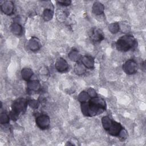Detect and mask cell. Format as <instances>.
<instances>
[{
	"label": "cell",
	"instance_id": "1",
	"mask_svg": "<svg viewBox=\"0 0 146 146\" xmlns=\"http://www.w3.org/2000/svg\"><path fill=\"white\" fill-rule=\"evenodd\" d=\"M82 113L88 117H92L102 113L106 110V101L102 98L95 96L91 98L87 102L81 103Z\"/></svg>",
	"mask_w": 146,
	"mask_h": 146
},
{
	"label": "cell",
	"instance_id": "2",
	"mask_svg": "<svg viewBox=\"0 0 146 146\" xmlns=\"http://www.w3.org/2000/svg\"><path fill=\"white\" fill-rule=\"evenodd\" d=\"M115 45L118 51L127 52L131 49H135L137 46V42L133 36L125 35L117 40Z\"/></svg>",
	"mask_w": 146,
	"mask_h": 146
},
{
	"label": "cell",
	"instance_id": "3",
	"mask_svg": "<svg viewBox=\"0 0 146 146\" xmlns=\"http://www.w3.org/2000/svg\"><path fill=\"white\" fill-rule=\"evenodd\" d=\"M28 100L23 98H19L15 100L11 105V111L9 116L13 120H17L21 113H23L27 108Z\"/></svg>",
	"mask_w": 146,
	"mask_h": 146
},
{
	"label": "cell",
	"instance_id": "4",
	"mask_svg": "<svg viewBox=\"0 0 146 146\" xmlns=\"http://www.w3.org/2000/svg\"><path fill=\"white\" fill-rule=\"evenodd\" d=\"M123 70L128 75H132L135 74L138 68L136 62L132 59L127 60L122 66Z\"/></svg>",
	"mask_w": 146,
	"mask_h": 146
},
{
	"label": "cell",
	"instance_id": "5",
	"mask_svg": "<svg viewBox=\"0 0 146 146\" xmlns=\"http://www.w3.org/2000/svg\"><path fill=\"white\" fill-rule=\"evenodd\" d=\"M36 124L41 129H47L50 124V119L48 115L42 114L38 116L35 119Z\"/></svg>",
	"mask_w": 146,
	"mask_h": 146
},
{
	"label": "cell",
	"instance_id": "6",
	"mask_svg": "<svg viewBox=\"0 0 146 146\" xmlns=\"http://www.w3.org/2000/svg\"><path fill=\"white\" fill-rule=\"evenodd\" d=\"M90 37L91 40L94 43H99L104 38L103 31L97 27H94L91 29Z\"/></svg>",
	"mask_w": 146,
	"mask_h": 146
},
{
	"label": "cell",
	"instance_id": "7",
	"mask_svg": "<svg viewBox=\"0 0 146 146\" xmlns=\"http://www.w3.org/2000/svg\"><path fill=\"white\" fill-rule=\"evenodd\" d=\"M123 129V126L121 125L120 123L112 120V123L111 124V125L110 126V128L107 131L108 133L111 135V136L118 137L119 135V133H120L121 131Z\"/></svg>",
	"mask_w": 146,
	"mask_h": 146
},
{
	"label": "cell",
	"instance_id": "8",
	"mask_svg": "<svg viewBox=\"0 0 146 146\" xmlns=\"http://www.w3.org/2000/svg\"><path fill=\"white\" fill-rule=\"evenodd\" d=\"M2 11L7 15H10L13 14L14 10V5L11 1H5L1 5Z\"/></svg>",
	"mask_w": 146,
	"mask_h": 146
},
{
	"label": "cell",
	"instance_id": "9",
	"mask_svg": "<svg viewBox=\"0 0 146 146\" xmlns=\"http://www.w3.org/2000/svg\"><path fill=\"white\" fill-rule=\"evenodd\" d=\"M55 67L59 72H64L68 69V64L64 58H59L56 60Z\"/></svg>",
	"mask_w": 146,
	"mask_h": 146
},
{
	"label": "cell",
	"instance_id": "10",
	"mask_svg": "<svg viewBox=\"0 0 146 146\" xmlns=\"http://www.w3.org/2000/svg\"><path fill=\"white\" fill-rule=\"evenodd\" d=\"M27 47L31 51H36L40 48L41 43L38 38L35 36H33L29 40Z\"/></svg>",
	"mask_w": 146,
	"mask_h": 146
},
{
	"label": "cell",
	"instance_id": "11",
	"mask_svg": "<svg viewBox=\"0 0 146 146\" xmlns=\"http://www.w3.org/2000/svg\"><path fill=\"white\" fill-rule=\"evenodd\" d=\"M81 62L83 65L88 69H94L95 67L94 58L90 55H84L81 58Z\"/></svg>",
	"mask_w": 146,
	"mask_h": 146
},
{
	"label": "cell",
	"instance_id": "12",
	"mask_svg": "<svg viewBox=\"0 0 146 146\" xmlns=\"http://www.w3.org/2000/svg\"><path fill=\"white\" fill-rule=\"evenodd\" d=\"M92 11L96 15H101L104 13V6L100 2H95L92 7Z\"/></svg>",
	"mask_w": 146,
	"mask_h": 146
},
{
	"label": "cell",
	"instance_id": "13",
	"mask_svg": "<svg viewBox=\"0 0 146 146\" xmlns=\"http://www.w3.org/2000/svg\"><path fill=\"white\" fill-rule=\"evenodd\" d=\"M27 87L30 91H38L40 87V82L38 80H33L27 81Z\"/></svg>",
	"mask_w": 146,
	"mask_h": 146
},
{
	"label": "cell",
	"instance_id": "14",
	"mask_svg": "<svg viewBox=\"0 0 146 146\" xmlns=\"http://www.w3.org/2000/svg\"><path fill=\"white\" fill-rule=\"evenodd\" d=\"M10 30L16 35H21L23 32L22 26L18 22H13L10 26Z\"/></svg>",
	"mask_w": 146,
	"mask_h": 146
},
{
	"label": "cell",
	"instance_id": "15",
	"mask_svg": "<svg viewBox=\"0 0 146 146\" xmlns=\"http://www.w3.org/2000/svg\"><path fill=\"white\" fill-rule=\"evenodd\" d=\"M68 57L71 61L75 62H78L82 58L79 52L76 49L71 50L68 54Z\"/></svg>",
	"mask_w": 146,
	"mask_h": 146
},
{
	"label": "cell",
	"instance_id": "16",
	"mask_svg": "<svg viewBox=\"0 0 146 146\" xmlns=\"http://www.w3.org/2000/svg\"><path fill=\"white\" fill-rule=\"evenodd\" d=\"M86 68L83 65L82 63L79 62H76V63L74 65V71L77 75H82L84 74L86 72Z\"/></svg>",
	"mask_w": 146,
	"mask_h": 146
},
{
	"label": "cell",
	"instance_id": "17",
	"mask_svg": "<svg viewBox=\"0 0 146 146\" xmlns=\"http://www.w3.org/2000/svg\"><path fill=\"white\" fill-rule=\"evenodd\" d=\"M33 71L30 68L25 67L21 70L22 78L26 81H29L31 78L33 76Z\"/></svg>",
	"mask_w": 146,
	"mask_h": 146
},
{
	"label": "cell",
	"instance_id": "18",
	"mask_svg": "<svg viewBox=\"0 0 146 146\" xmlns=\"http://www.w3.org/2000/svg\"><path fill=\"white\" fill-rule=\"evenodd\" d=\"M54 16V11L52 9L49 8H46L44 9L43 12V19L46 21H50L51 20Z\"/></svg>",
	"mask_w": 146,
	"mask_h": 146
},
{
	"label": "cell",
	"instance_id": "19",
	"mask_svg": "<svg viewBox=\"0 0 146 146\" xmlns=\"http://www.w3.org/2000/svg\"><path fill=\"white\" fill-rule=\"evenodd\" d=\"M91 99L90 96L86 91H81L78 96V100L81 103L88 102Z\"/></svg>",
	"mask_w": 146,
	"mask_h": 146
},
{
	"label": "cell",
	"instance_id": "20",
	"mask_svg": "<svg viewBox=\"0 0 146 146\" xmlns=\"http://www.w3.org/2000/svg\"><path fill=\"white\" fill-rule=\"evenodd\" d=\"M112 120L109 116H103L102 118V123L103 125V127L104 129L106 131H108V129L110 128V126L111 125V124L112 123Z\"/></svg>",
	"mask_w": 146,
	"mask_h": 146
},
{
	"label": "cell",
	"instance_id": "21",
	"mask_svg": "<svg viewBox=\"0 0 146 146\" xmlns=\"http://www.w3.org/2000/svg\"><path fill=\"white\" fill-rule=\"evenodd\" d=\"M108 30L111 33L116 34L120 30L119 23L117 22H114L110 24L108 26Z\"/></svg>",
	"mask_w": 146,
	"mask_h": 146
},
{
	"label": "cell",
	"instance_id": "22",
	"mask_svg": "<svg viewBox=\"0 0 146 146\" xmlns=\"http://www.w3.org/2000/svg\"><path fill=\"white\" fill-rule=\"evenodd\" d=\"M10 116L5 112H2L0 115V123L1 124H8L10 121Z\"/></svg>",
	"mask_w": 146,
	"mask_h": 146
},
{
	"label": "cell",
	"instance_id": "23",
	"mask_svg": "<svg viewBox=\"0 0 146 146\" xmlns=\"http://www.w3.org/2000/svg\"><path fill=\"white\" fill-rule=\"evenodd\" d=\"M56 16V18L58 19V21L62 22L65 21V19H66V18L67 17V15L65 11H59L57 12Z\"/></svg>",
	"mask_w": 146,
	"mask_h": 146
},
{
	"label": "cell",
	"instance_id": "24",
	"mask_svg": "<svg viewBox=\"0 0 146 146\" xmlns=\"http://www.w3.org/2000/svg\"><path fill=\"white\" fill-rule=\"evenodd\" d=\"M28 105L33 109H37L39 106V102L36 99H30L28 100Z\"/></svg>",
	"mask_w": 146,
	"mask_h": 146
},
{
	"label": "cell",
	"instance_id": "25",
	"mask_svg": "<svg viewBox=\"0 0 146 146\" xmlns=\"http://www.w3.org/2000/svg\"><path fill=\"white\" fill-rule=\"evenodd\" d=\"M120 26V30L121 29L123 33H128L130 30V26L128 25V24L122 22L120 24H119Z\"/></svg>",
	"mask_w": 146,
	"mask_h": 146
},
{
	"label": "cell",
	"instance_id": "26",
	"mask_svg": "<svg viewBox=\"0 0 146 146\" xmlns=\"http://www.w3.org/2000/svg\"><path fill=\"white\" fill-rule=\"evenodd\" d=\"M48 73H49V72L47 68L44 67V68H40V78H42L43 79V78H47V75H48Z\"/></svg>",
	"mask_w": 146,
	"mask_h": 146
},
{
	"label": "cell",
	"instance_id": "27",
	"mask_svg": "<svg viewBox=\"0 0 146 146\" xmlns=\"http://www.w3.org/2000/svg\"><path fill=\"white\" fill-rule=\"evenodd\" d=\"M127 136H128L127 132V131L123 128V129L121 131L120 133H119V135L118 136V137H119L120 139L124 140H125V139H127Z\"/></svg>",
	"mask_w": 146,
	"mask_h": 146
},
{
	"label": "cell",
	"instance_id": "28",
	"mask_svg": "<svg viewBox=\"0 0 146 146\" xmlns=\"http://www.w3.org/2000/svg\"><path fill=\"white\" fill-rule=\"evenodd\" d=\"M57 3L63 6H68L71 5V1L70 0H59L57 1Z\"/></svg>",
	"mask_w": 146,
	"mask_h": 146
},
{
	"label": "cell",
	"instance_id": "29",
	"mask_svg": "<svg viewBox=\"0 0 146 146\" xmlns=\"http://www.w3.org/2000/svg\"><path fill=\"white\" fill-rule=\"evenodd\" d=\"M87 92H88V94H89V95L90 96L91 98H94L95 96H97V93L96 92V91L92 88H89Z\"/></svg>",
	"mask_w": 146,
	"mask_h": 146
}]
</instances>
